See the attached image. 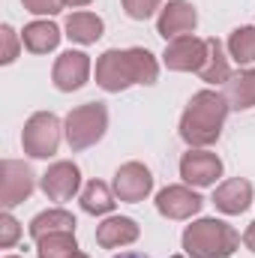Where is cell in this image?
Instances as JSON below:
<instances>
[{
	"label": "cell",
	"mask_w": 255,
	"mask_h": 258,
	"mask_svg": "<svg viewBox=\"0 0 255 258\" xmlns=\"http://www.w3.org/2000/svg\"><path fill=\"white\" fill-rule=\"evenodd\" d=\"M159 63L147 48H108L96 60V84L105 93H120L132 84H156Z\"/></svg>",
	"instance_id": "1"
},
{
	"label": "cell",
	"mask_w": 255,
	"mask_h": 258,
	"mask_svg": "<svg viewBox=\"0 0 255 258\" xmlns=\"http://www.w3.org/2000/svg\"><path fill=\"white\" fill-rule=\"evenodd\" d=\"M231 105L225 99V93L219 90H198L192 93L189 105L180 117V138L189 147H210L219 141L225 117H228Z\"/></svg>",
	"instance_id": "2"
},
{
	"label": "cell",
	"mask_w": 255,
	"mask_h": 258,
	"mask_svg": "<svg viewBox=\"0 0 255 258\" xmlns=\"http://www.w3.org/2000/svg\"><path fill=\"white\" fill-rule=\"evenodd\" d=\"M240 246V234L222 219H195L183 231V249L189 258H231Z\"/></svg>",
	"instance_id": "3"
},
{
	"label": "cell",
	"mask_w": 255,
	"mask_h": 258,
	"mask_svg": "<svg viewBox=\"0 0 255 258\" xmlns=\"http://www.w3.org/2000/svg\"><path fill=\"white\" fill-rule=\"evenodd\" d=\"M108 129V108L105 102H84L78 108H72L63 120L66 141L72 150H87L96 141H102Z\"/></svg>",
	"instance_id": "4"
},
{
	"label": "cell",
	"mask_w": 255,
	"mask_h": 258,
	"mask_svg": "<svg viewBox=\"0 0 255 258\" xmlns=\"http://www.w3.org/2000/svg\"><path fill=\"white\" fill-rule=\"evenodd\" d=\"M60 135H63V123L57 114L51 111H36L27 117L24 132H21V147L27 156L33 159H48L57 153L60 147Z\"/></svg>",
	"instance_id": "5"
},
{
	"label": "cell",
	"mask_w": 255,
	"mask_h": 258,
	"mask_svg": "<svg viewBox=\"0 0 255 258\" xmlns=\"http://www.w3.org/2000/svg\"><path fill=\"white\" fill-rule=\"evenodd\" d=\"M33 189H36V174L27 162H18V159L0 162V204L6 210L27 201L33 195Z\"/></svg>",
	"instance_id": "6"
},
{
	"label": "cell",
	"mask_w": 255,
	"mask_h": 258,
	"mask_svg": "<svg viewBox=\"0 0 255 258\" xmlns=\"http://www.w3.org/2000/svg\"><path fill=\"white\" fill-rule=\"evenodd\" d=\"M180 177L189 186H213L222 177V159L204 147H189V153L180 156Z\"/></svg>",
	"instance_id": "7"
},
{
	"label": "cell",
	"mask_w": 255,
	"mask_h": 258,
	"mask_svg": "<svg viewBox=\"0 0 255 258\" xmlns=\"http://www.w3.org/2000/svg\"><path fill=\"white\" fill-rule=\"evenodd\" d=\"M207 60V39H198V36H180V39H171L165 45V54H162V63L171 72H198Z\"/></svg>",
	"instance_id": "8"
},
{
	"label": "cell",
	"mask_w": 255,
	"mask_h": 258,
	"mask_svg": "<svg viewBox=\"0 0 255 258\" xmlns=\"http://www.w3.org/2000/svg\"><path fill=\"white\" fill-rule=\"evenodd\" d=\"M198 24V12L189 0H168L162 9H159V18H156V33L171 42V39H180V36H189Z\"/></svg>",
	"instance_id": "9"
},
{
	"label": "cell",
	"mask_w": 255,
	"mask_h": 258,
	"mask_svg": "<svg viewBox=\"0 0 255 258\" xmlns=\"http://www.w3.org/2000/svg\"><path fill=\"white\" fill-rule=\"evenodd\" d=\"M150 192H153V174H150L147 165H141V162H123L114 171V195H117V201L138 204Z\"/></svg>",
	"instance_id": "10"
},
{
	"label": "cell",
	"mask_w": 255,
	"mask_h": 258,
	"mask_svg": "<svg viewBox=\"0 0 255 258\" xmlns=\"http://www.w3.org/2000/svg\"><path fill=\"white\" fill-rule=\"evenodd\" d=\"M90 78V54L84 51H63L54 69H51V81L60 93H72V90H81Z\"/></svg>",
	"instance_id": "11"
},
{
	"label": "cell",
	"mask_w": 255,
	"mask_h": 258,
	"mask_svg": "<svg viewBox=\"0 0 255 258\" xmlns=\"http://www.w3.org/2000/svg\"><path fill=\"white\" fill-rule=\"evenodd\" d=\"M201 207H204V198L195 192V189H189V186H165L162 192L156 195V210H159V216L174 219V222L192 219Z\"/></svg>",
	"instance_id": "12"
},
{
	"label": "cell",
	"mask_w": 255,
	"mask_h": 258,
	"mask_svg": "<svg viewBox=\"0 0 255 258\" xmlns=\"http://www.w3.org/2000/svg\"><path fill=\"white\" fill-rule=\"evenodd\" d=\"M39 186H42V192L48 195V201H69L72 195L81 189V171H78L75 162L60 159V162L45 168Z\"/></svg>",
	"instance_id": "13"
},
{
	"label": "cell",
	"mask_w": 255,
	"mask_h": 258,
	"mask_svg": "<svg viewBox=\"0 0 255 258\" xmlns=\"http://www.w3.org/2000/svg\"><path fill=\"white\" fill-rule=\"evenodd\" d=\"M213 204L225 216H240L252 204V183L246 177H231V180L219 183L213 192Z\"/></svg>",
	"instance_id": "14"
},
{
	"label": "cell",
	"mask_w": 255,
	"mask_h": 258,
	"mask_svg": "<svg viewBox=\"0 0 255 258\" xmlns=\"http://www.w3.org/2000/svg\"><path fill=\"white\" fill-rule=\"evenodd\" d=\"M138 234H141V228H138V222L132 216H108L96 228V243L102 249H120V246L135 243Z\"/></svg>",
	"instance_id": "15"
},
{
	"label": "cell",
	"mask_w": 255,
	"mask_h": 258,
	"mask_svg": "<svg viewBox=\"0 0 255 258\" xmlns=\"http://www.w3.org/2000/svg\"><path fill=\"white\" fill-rule=\"evenodd\" d=\"M60 27L54 21H30L21 33V45L30 51V54H48L60 45Z\"/></svg>",
	"instance_id": "16"
},
{
	"label": "cell",
	"mask_w": 255,
	"mask_h": 258,
	"mask_svg": "<svg viewBox=\"0 0 255 258\" xmlns=\"http://www.w3.org/2000/svg\"><path fill=\"white\" fill-rule=\"evenodd\" d=\"M225 99L234 111H246L255 105V69H240L231 72V78L225 81Z\"/></svg>",
	"instance_id": "17"
},
{
	"label": "cell",
	"mask_w": 255,
	"mask_h": 258,
	"mask_svg": "<svg viewBox=\"0 0 255 258\" xmlns=\"http://www.w3.org/2000/svg\"><path fill=\"white\" fill-rule=\"evenodd\" d=\"M102 18L96 12H72L66 18V36L78 45H93L96 39H102Z\"/></svg>",
	"instance_id": "18"
},
{
	"label": "cell",
	"mask_w": 255,
	"mask_h": 258,
	"mask_svg": "<svg viewBox=\"0 0 255 258\" xmlns=\"http://www.w3.org/2000/svg\"><path fill=\"white\" fill-rule=\"evenodd\" d=\"M75 216L63 210V207H51V210H42L39 216H33L30 222V237L33 240H42L48 234H57V231H75Z\"/></svg>",
	"instance_id": "19"
},
{
	"label": "cell",
	"mask_w": 255,
	"mask_h": 258,
	"mask_svg": "<svg viewBox=\"0 0 255 258\" xmlns=\"http://www.w3.org/2000/svg\"><path fill=\"white\" fill-rule=\"evenodd\" d=\"M198 75L207 84H225L231 78V66H228V57H225V48H222V42L216 36L207 39V60L198 69Z\"/></svg>",
	"instance_id": "20"
},
{
	"label": "cell",
	"mask_w": 255,
	"mask_h": 258,
	"mask_svg": "<svg viewBox=\"0 0 255 258\" xmlns=\"http://www.w3.org/2000/svg\"><path fill=\"white\" fill-rule=\"evenodd\" d=\"M117 204V195L114 189H108V183L102 180H90L84 189H81V210L90 213V216H105L111 213Z\"/></svg>",
	"instance_id": "21"
},
{
	"label": "cell",
	"mask_w": 255,
	"mask_h": 258,
	"mask_svg": "<svg viewBox=\"0 0 255 258\" xmlns=\"http://www.w3.org/2000/svg\"><path fill=\"white\" fill-rule=\"evenodd\" d=\"M75 252H78L75 231H57L36 240V258H72Z\"/></svg>",
	"instance_id": "22"
},
{
	"label": "cell",
	"mask_w": 255,
	"mask_h": 258,
	"mask_svg": "<svg viewBox=\"0 0 255 258\" xmlns=\"http://www.w3.org/2000/svg\"><path fill=\"white\" fill-rule=\"evenodd\" d=\"M228 57L237 66L255 63V27L252 24L231 30V36H228Z\"/></svg>",
	"instance_id": "23"
},
{
	"label": "cell",
	"mask_w": 255,
	"mask_h": 258,
	"mask_svg": "<svg viewBox=\"0 0 255 258\" xmlns=\"http://www.w3.org/2000/svg\"><path fill=\"white\" fill-rule=\"evenodd\" d=\"M18 237H21V225H18V219L6 210V213L0 216V249H12V246L18 243Z\"/></svg>",
	"instance_id": "24"
},
{
	"label": "cell",
	"mask_w": 255,
	"mask_h": 258,
	"mask_svg": "<svg viewBox=\"0 0 255 258\" xmlns=\"http://www.w3.org/2000/svg\"><path fill=\"white\" fill-rule=\"evenodd\" d=\"M162 0H123V12L132 21H147L150 15H156Z\"/></svg>",
	"instance_id": "25"
},
{
	"label": "cell",
	"mask_w": 255,
	"mask_h": 258,
	"mask_svg": "<svg viewBox=\"0 0 255 258\" xmlns=\"http://www.w3.org/2000/svg\"><path fill=\"white\" fill-rule=\"evenodd\" d=\"M0 39H3V54H0V63L9 66L15 57H18V33H15L9 24H3V27H0Z\"/></svg>",
	"instance_id": "26"
},
{
	"label": "cell",
	"mask_w": 255,
	"mask_h": 258,
	"mask_svg": "<svg viewBox=\"0 0 255 258\" xmlns=\"http://www.w3.org/2000/svg\"><path fill=\"white\" fill-rule=\"evenodd\" d=\"M21 3H24V9L33 12V15H57L66 6L63 0H21Z\"/></svg>",
	"instance_id": "27"
},
{
	"label": "cell",
	"mask_w": 255,
	"mask_h": 258,
	"mask_svg": "<svg viewBox=\"0 0 255 258\" xmlns=\"http://www.w3.org/2000/svg\"><path fill=\"white\" fill-rule=\"evenodd\" d=\"M243 243H246L249 252H255V222H249V228L243 231Z\"/></svg>",
	"instance_id": "28"
},
{
	"label": "cell",
	"mask_w": 255,
	"mask_h": 258,
	"mask_svg": "<svg viewBox=\"0 0 255 258\" xmlns=\"http://www.w3.org/2000/svg\"><path fill=\"white\" fill-rule=\"evenodd\" d=\"M114 258H150V255H144V252H120V255H114Z\"/></svg>",
	"instance_id": "29"
},
{
	"label": "cell",
	"mask_w": 255,
	"mask_h": 258,
	"mask_svg": "<svg viewBox=\"0 0 255 258\" xmlns=\"http://www.w3.org/2000/svg\"><path fill=\"white\" fill-rule=\"evenodd\" d=\"M66 6H87V3H93V0H63Z\"/></svg>",
	"instance_id": "30"
},
{
	"label": "cell",
	"mask_w": 255,
	"mask_h": 258,
	"mask_svg": "<svg viewBox=\"0 0 255 258\" xmlns=\"http://www.w3.org/2000/svg\"><path fill=\"white\" fill-rule=\"evenodd\" d=\"M72 258H90V255H84V252H75V255H72Z\"/></svg>",
	"instance_id": "31"
},
{
	"label": "cell",
	"mask_w": 255,
	"mask_h": 258,
	"mask_svg": "<svg viewBox=\"0 0 255 258\" xmlns=\"http://www.w3.org/2000/svg\"><path fill=\"white\" fill-rule=\"evenodd\" d=\"M6 258H18V255H6Z\"/></svg>",
	"instance_id": "32"
},
{
	"label": "cell",
	"mask_w": 255,
	"mask_h": 258,
	"mask_svg": "<svg viewBox=\"0 0 255 258\" xmlns=\"http://www.w3.org/2000/svg\"><path fill=\"white\" fill-rule=\"evenodd\" d=\"M171 258H183V255H171Z\"/></svg>",
	"instance_id": "33"
}]
</instances>
